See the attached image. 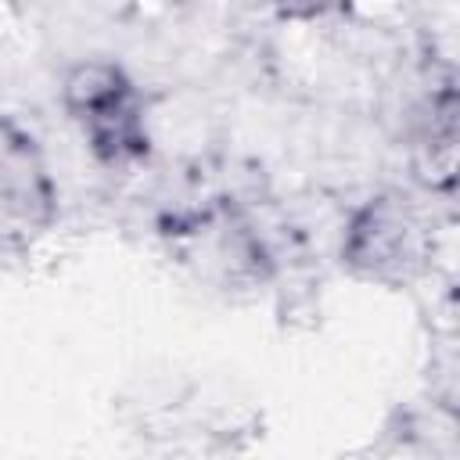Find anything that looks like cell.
Here are the masks:
<instances>
[{"label": "cell", "instance_id": "cell-1", "mask_svg": "<svg viewBox=\"0 0 460 460\" xmlns=\"http://www.w3.org/2000/svg\"><path fill=\"white\" fill-rule=\"evenodd\" d=\"M61 108L104 169H133L151 151L147 108L133 75L108 58L79 61L61 79Z\"/></svg>", "mask_w": 460, "mask_h": 460}, {"label": "cell", "instance_id": "cell-2", "mask_svg": "<svg viewBox=\"0 0 460 460\" xmlns=\"http://www.w3.org/2000/svg\"><path fill=\"white\" fill-rule=\"evenodd\" d=\"M338 255L356 280L406 288L420 280L431 266V219L413 198L399 190H381L349 212Z\"/></svg>", "mask_w": 460, "mask_h": 460}, {"label": "cell", "instance_id": "cell-3", "mask_svg": "<svg viewBox=\"0 0 460 460\" xmlns=\"http://www.w3.org/2000/svg\"><path fill=\"white\" fill-rule=\"evenodd\" d=\"M58 219V183L36 137L0 119V237H29Z\"/></svg>", "mask_w": 460, "mask_h": 460}, {"label": "cell", "instance_id": "cell-4", "mask_svg": "<svg viewBox=\"0 0 460 460\" xmlns=\"http://www.w3.org/2000/svg\"><path fill=\"white\" fill-rule=\"evenodd\" d=\"M288 22H327L349 11L352 0H270Z\"/></svg>", "mask_w": 460, "mask_h": 460}]
</instances>
